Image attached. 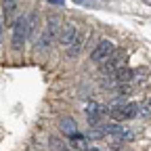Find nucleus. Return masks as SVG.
<instances>
[{
	"label": "nucleus",
	"mask_w": 151,
	"mask_h": 151,
	"mask_svg": "<svg viewBox=\"0 0 151 151\" xmlns=\"http://www.w3.org/2000/svg\"><path fill=\"white\" fill-rule=\"evenodd\" d=\"M17 2L15 0H4V21L9 27H13L17 23Z\"/></svg>",
	"instance_id": "6e6552de"
},
{
	"label": "nucleus",
	"mask_w": 151,
	"mask_h": 151,
	"mask_svg": "<svg viewBox=\"0 0 151 151\" xmlns=\"http://www.w3.org/2000/svg\"><path fill=\"white\" fill-rule=\"evenodd\" d=\"M69 147H71V151H88L90 143L82 134H73V137H69Z\"/></svg>",
	"instance_id": "1a4fd4ad"
},
{
	"label": "nucleus",
	"mask_w": 151,
	"mask_h": 151,
	"mask_svg": "<svg viewBox=\"0 0 151 151\" xmlns=\"http://www.w3.org/2000/svg\"><path fill=\"white\" fill-rule=\"evenodd\" d=\"M143 2H145V4H151V0H143Z\"/></svg>",
	"instance_id": "4468645a"
},
{
	"label": "nucleus",
	"mask_w": 151,
	"mask_h": 151,
	"mask_svg": "<svg viewBox=\"0 0 151 151\" xmlns=\"http://www.w3.org/2000/svg\"><path fill=\"white\" fill-rule=\"evenodd\" d=\"M139 116V103H118L109 107V118L116 122H126Z\"/></svg>",
	"instance_id": "f257e3e1"
},
{
	"label": "nucleus",
	"mask_w": 151,
	"mask_h": 151,
	"mask_svg": "<svg viewBox=\"0 0 151 151\" xmlns=\"http://www.w3.org/2000/svg\"><path fill=\"white\" fill-rule=\"evenodd\" d=\"M107 109H109V107H103V105H99V103H90V105L86 107V118H88V124H92V126H94V124H97L103 116H107V113H109Z\"/></svg>",
	"instance_id": "0eeeda50"
},
{
	"label": "nucleus",
	"mask_w": 151,
	"mask_h": 151,
	"mask_svg": "<svg viewBox=\"0 0 151 151\" xmlns=\"http://www.w3.org/2000/svg\"><path fill=\"white\" fill-rule=\"evenodd\" d=\"M145 78H147V69H141V67L134 69V80H137V82H139V80H145Z\"/></svg>",
	"instance_id": "f8f14e48"
},
{
	"label": "nucleus",
	"mask_w": 151,
	"mask_h": 151,
	"mask_svg": "<svg viewBox=\"0 0 151 151\" xmlns=\"http://www.w3.org/2000/svg\"><path fill=\"white\" fill-rule=\"evenodd\" d=\"M61 19L57 17L55 13H50L48 17H46V29H44V38H42V42L44 44H50V40H55L57 36L61 34Z\"/></svg>",
	"instance_id": "20e7f679"
},
{
	"label": "nucleus",
	"mask_w": 151,
	"mask_h": 151,
	"mask_svg": "<svg viewBox=\"0 0 151 151\" xmlns=\"http://www.w3.org/2000/svg\"><path fill=\"white\" fill-rule=\"evenodd\" d=\"M139 116H141V118H151V97L145 99V101L139 105Z\"/></svg>",
	"instance_id": "9b49d317"
},
{
	"label": "nucleus",
	"mask_w": 151,
	"mask_h": 151,
	"mask_svg": "<svg viewBox=\"0 0 151 151\" xmlns=\"http://www.w3.org/2000/svg\"><path fill=\"white\" fill-rule=\"evenodd\" d=\"M126 61H128V52H126L124 48H116V50H113L107 59L101 63V71L109 76V73H113V71L126 67Z\"/></svg>",
	"instance_id": "f03ea898"
},
{
	"label": "nucleus",
	"mask_w": 151,
	"mask_h": 151,
	"mask_svg": "<svg viewBox=\"0 0 151 151\" xmlns=\"http://www.w3.org/2000/svg\"><path fill=\"white\" fill-rule=\"evenodd\" d=\"M59 128H61V132H65L67 137L78 134V124H76L73 118H63V120L59 122Z\"/></svg>",
	"instance_id": "9d476101"
},
{
	"label": "nucleus",
	"mask_w": 151,
	"mask_h": 151,
	"mask_svg": "<svg viewBox=\"0 0 151 151\" xmlns=\"http://www.w3.org/2000/svg\"><path fill=\"white\" fill-rule=\"evenodd\" d=\"M29 38V19L27 17H19L17 23L13 25V48L15 50H21L25 40Z\"/></svg>",
	"instance_id": "7ed1b4c3"
},
{
	"label": "nucleus",
	"mask_w": 151,
	"mask_h": 151,
	"mask_svg": "<svg viewBox=\"0 0 151 151\" xmlns=\"http://www.w3.org/2000/svg\"><path fill=\"white\" fill-rule=\"evenodd\" d=\"M2 34H4V17L0 15V42H2Z\"/></svg>",
	"instance_id": "ddd939ff"
},
{
	"label": "nucleus",
	"mask_w": 151,
	"mask_h": 151,
	"mask_svg": "<svg viewBox=\"0 0 151 151\" xmlns=\"http://www.w3.org/2000/svg\"><path fill=\"white\" fill-rule=\"evenodd\" d=\"M113 50H116V46H113V42H111V40H101L97 46H94V50L90 52V61L101 65V63L107 59V57H109Z\"/></svg>",
	"instance_id": "39448f33"
},
{
	"label": "nucleus",
	"mask_w": 151,
	"mask_h": 151,
	"mask_svg": "<svg viewBox=\"0 0 151 151\" xmlns=\"http://www.w3.org/2000/svg\"><path fill=\"white\" fill-rule=\"evenodd\" d=\"M59 40H61L63 46H71V44H76V42L80 40L78 27H76L73 23H65L63 29H61V34H59Z\"/></svg>",
	"instance_id": "423d86ee"
}]
</instances>
